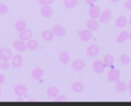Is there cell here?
Returning a JSON list of instances; mask_svg holds the SVG:
<instances>
[{
  "label": "cell",
  "mask_w": 131,
  "mask_h": 106,
  "mask_svg": "<svg viewBox=\"0 0 131 106\" xmlns=\"http://www.w3.org/2000/svg\"><path fill=\"white\" fill-rule=\"evenodd\" d=\"M13 59V52L8 48H0V61L9 62Z\"/></svg>",
  "instance_id": "1"
},
{
  "label": "cell",
  "mask_w": 131,
  "mask_h": 106,
  "mask_svg": "<svg viewBox=\"0 0 131 106\" xmlns=\"http://www.w3.org/2000/svg\"><path fill=\"white\" fill-rule=\"evenodd\" d=\"M100 51V47L96 44H92L87 47L86 50V54L90 58H94L99 55Z\"/></svg>",
  "instance_id": "2"
},
{
  "label": "cell",
  "mask_w": 131,
  "mask_h": 106,
  "mask_svg": "<svg viewBox=\"0 0 131 106\" xmlns=\"http://www.w3.org/2000/svg\"><path fill=\"white\" fill-rule=\"evenodd\" d=\"M121 72L119 70L116 69H112L107 72V78L111 82H116L120 79Z\"/></svg>",
  "instance_id": "3"
},
{
  "label": "cell",
  "mask_w": 131,
  "mask_h": 106,
  "mask_svg": "<svg viewBox=\"0 0 131 106\" xmlns=\"http://www.w3.org/2000/svg\"><path fill=\"white\" fill-rule=\"evenodd\" d=\"M111 18H112V11L110 9H106L101 12L99 20L100 22L103 24H108L110 22Z\"/></svg>",
  "instance_id": "4"
},
{
  "label": "cell",
  "mask_w": 131,
  "mask_h": 106,
  "mask_svg": "<svg viewBox=\"0 0 131 106\" xmlns=\"http://www.w3.org/2000/svg\"><path fill=\"white\" fill-rule=\"evenodd\" d=\"M101 12H102V11H101L100 8L96 5L90 6V9H89V16H90V19H99Z\"/></svg>",
  "instance_id": "5"
},
{
  "label": "cell",
  "mask_w": 131,
  "mask_h": 106,
  "mask_svg": "<svg viewBox=\"0 0 131 106\" xmlns=\"http://www.w3.org/2000/svg\"><path fill=\"white\" fill-rule=\"evenodd\" d=\"M93 70L96 74H102L106 68L104 62L101 60H95L93 63Z\"/></svg>",
  "instance_id": "6"
},
{
  "label": "cell",
  "mask_w": 131,
  "mask_h": 106,
  "mask_svg": "<svg viewBox=\"0 0 131 106\" xmlns=\"http://www.w3.org/2000/svg\"><path fill=\"white\" fill-rule=\"evenodd\" d=\"M52 31L53 32L55 35H56L57 37H59V38H62L67 35V29L60 25H53L52 28Z\"/></svg>",
  "instance_id": "7"
},
{
  "label": "cell",
  "mask_w": 131,
  "mask_h": 106,
  "mask_svg": "<svg viewBox=\"0 0 131 106\" xmlns=\"http://www.w3.org/2000/svg\"><path fill=\"white\" fill-rule=\"evenodd\" d=\"M92 38H93V32L89 30L88 29H83L80 33V38L83 42H90L92 39Z\"/></svg>",
  "instance_id": "8"
},
{
  "label": "cell",
  "mask_w": 131,
  "mask_h": 106,
  "mask_svg": "<svg viewBox=\"0 0 131 106\" xmlns=\"http://www.w3.org/2000/svg\"><path fill=\"white\" fill-rule=\"evenodd\" d=\"M27 91H28V87L26 85H23V84L17 85L14 88V92L19 97H23L26 95Z\"/></svg>",
  "instance_id": "9"
},
{
  "label": "cell",
  "mask_w": 131,
  "mask_h": 106,
  "mask_svg": "<svg viewBox=\"0 0 131 106\" xmlns=\"http://www.w3.org/2000/svg\"><path fill=\"white\" fill-rule=\"evenodd\" d=\"M86 66V62L80 59H75L73 62H72V69L76 71V72H80L82 71Z\"/></svg>",
  "instance_id": "10"
},
{
  "label": "cell",
  "mask_w": 131,
  "mask_h": 106,
  "mask_svg": "<svg viewBox=\"0 0 131 106\" xmlns=\"http://www.w3.org/2000/svg\"><path fill=\"white\" fill-rule=\"evenodd\" d=\"M86 25V29H88L89 30L92 32H96L100 28V22L96 21V19H90V20L87 21Z\"/></svg>",
  "instance_id": "11"
},
{
  "label": "cell",
  "mask_w": 131,
  "mask_h": 106,
  "mask_svg": "<svg viewBox=\"0 0 131 106\" xmlns=\"http://www.w3.org/2000/svg\"><path fill=\"white\" fill-rule=\"evenodd\" d=\"M53 14V9L50 6H42L41 9V15L44 18H50Z\"/></svg>",
  "instance_id": "12"
},
{
  "label": "cell",
  "mask_w": 131,
  "mask_h": 106,
  "mask_svg": "<svg viewBox=\"0 0 131 106\" xmlns=\"http://www.w3.org/2000/svg\"><path fill=\"white\" fill-rule=\"evenodd\" d=\"M31 75H32V78L34 80L39 81L44 75V70L41 68H36V69H32Z\"/></svg>",
  "instance_id": "13"
},
{
  "label": "cell",
  "mask_w": 131,
  "mask_h": 106,
  "mask_svg": "<svg viewBox=\"0 0 131 106\" xmlns=\"http://www.w3.org/2000/svg\"><path fill=\"white\" fill-rule=\"evenodd\" d=\"M12 65L15 69L20 68L23 65V57L20 54H16L12 59Z\"/></svg>",
  "instance_id": "14"
},
{
  "label": "cell",
  "mask_w": 131,
  "mask_h": 106,
  "mask_svg": "<svg viewBox=\"0 0 131 106\" xmlns=\"http://www.w3.org/2000/svg\"><path fill=\"white\" fill-rule=\"evenodd\" d=\"M128 24V20L126 18V16H119L115 22V25L117 28L119 29H123L124 27H126V25Z\"/></svg>",
  "instance_id": "15"
},
{
  "label": "cell",
  "mask_w": 131,
  "mask_h": 106,
  "mask_svg": "<svg viewBox=\"0 0 131 106\" xmlns=\"http://www.w3.org/2000/svg\"><path fill=\"white\" fill-rule=\"evenodd\" d=\"M42 38L44 41L46 42H51L54 39L55 35L53 33V32L52 30H49V29H46L42 32Z\"/></svg>",
  "instance_id": "16"
},
{
  "label": "cell",
  "mask_w": 131,
  "mask_h": 106,
  "mask_svg": "<svg viewBox=\"0 0 131 106\" xmlns=\"http://www.w3.org/2000/svg\"><path fill=\"white\" fill-rule=\"evenodd\" d=\"M59 62L62 65H67L70 62V54H69L67 51H62L60 54H59Z\"/></svg>",
  "instance_id": "17"
},
{
  "label": "cell",
  "mask_w": 131,
  "mask_h": 106,
  "mask_svg": "<svg viewBox=\"0 0 131 106\" xmlns=\"http://www.w3.org/2000/svg\"><path fill=\"white\" fill-rule=\"evenodd\" d=\"M32 36V31L31 29H26L25 31L20 32L19 38V40H22L24 42V41H28L31 39Z\"/></svg>",
  "instance_id": "18"
},
{
  "label": "cell",
  "mask_w": 131,
  "mask_h": 106,
  "mask_svg": "<svg viewBox=\"0 0 131 106\" xmlns=\"http://www.w3.org/2000/svg\"><path fill=\"white\" fill-rule=\"evenodd\" d=\"M116 90L119 93H123L128 90V84L119 80L116 82Z\"/></svg>",
  "instance_id": "19"
},
{
  "label": "cell",
  "mask_w": 131,
  "mask_h": 106,
  "mask_svg": "<svg viewBox=\"0 0 131 106\" xmlns=\"http://www.w3.org/2000/svg\"><path fill=\"white\" fill-rule=\"evenodd\" d=\"M13 47L19 51H25L27 49V45L22 40L15 41L13 42Z\"/></svg>",
  "instance_id": "20"
},
{
  "label": "cell",
  "mask_w": 131,
  "mask_h": 106,
  "mask_svg": "<svg viewBox=\"0 0 131 106\" xmlns=\"http://www.w3.org/2000/svg\"><path fill=\"white\" fill-rule=\"evenodd\" d=\"M103 62H104L106 67H111L113 65L114 62H115V58L113 56L110 55V54H107L103 57Z\"/></svg>",
  "instance_id": "21"
},
{
  "label": "cell",
  "mask_w": 131,
  "mask_h": 106,
  "mask_svg": "<svg viewBox=\"0 0 131 106\" xmlns=\"http://www.w3.org/2000/svg\"><path fill=\"white\" fill-rule=\"evenodd\" d=\"M46 94L51 98H56L59 95V90L56 86H51L46 89Z\"/></svg>",
  "instance_id": "22"
},
{
  "label": "cell",
  "mask_w": 131,
  "mask_h": 106,
  "mask_svg": "<svg viewBox=\"0 0 131 106\" xmlns=\"http://www.w3.org/2000/svg\"><path fill=\"white\" fill-rule=\"evenodd\" d=\"M72 90L76 93H81L84 90V85L81 82H75L72 85Z\"/></svg>",
  "instance_id": "23"
},
{
  "label": "cell",
  "mask_w": 131,
  "mask_h": 106,
  "mask_svg": "<svg viewBox=\"0 0 131 106\" xmlns=\"http://www.w3.org/2000/svg\"><path fill=\"white\" fill-rule=\"evenodd\" d=\"M63 4L67 9H73L77 6L78 0H63Z\"/></svg>",
  "instance_id": "24"
},
{
  "label": "cell",
  "mask_w": 131,
  "mask_h": 106,
  "mask_svg": "<svg viewBox=\"0 0 131 106\" xmlns=\"http://www.w3.org/2000/svg\"><path fill=\"white\" fill-rule=\"evenodd\" d=\"M129 39V32L127 31L121 32L116 38V42L118 43H123Z\"/></svg>",
  "instance_id": "25"
},
{
  "label": "cell",
  "mask_w": 131,
  "mask_h": 106,
  "mask_svg": "<svg viewBox=\"0 0 131 106\" xmlns=\"http://www.w3.org/2000/svg\"><path fill=\"white\" fill-rule=\"evenodd\" d=\"M15 29L19 32H22L23 31H25L26 29V23L25 21L23 20H19L16 22L15 24Z\"/></svg>",
  "instance_id": "26"
},
{
  "label": "cell",
  "mask_w": 131,
  "mask_h": 106,
  "mask_svg": "<svg viewBox=\"0 0 131 106\" xmlns=\"http://www.w3.org/2000/svg\"><path fill=\"white\" fill-rule=\"evenodd\" d=\"M26 45H27V48L29 50H30L31 51H36L39 47L38 42L36 39H29V40H28Z\"/></svg>",
  "instance_id": "27"
},
{
  "label": "cell",
  "mask_w": 131,
  "mask_h": 106,
  "mask_svg": "<svg viewBox=\"0 0 131 106\" xmlns=\"http://www.w3.org/2000/svg\"><path fill=\"white\" fill-rule=\"evenodd\" d=\"M119 62L123 65H128L130 63V57L129 56V55L123 53L119 57Z\"/></svg>",
  "instance_id": "28"
},
{
  "label": "cell",
  "mask_w": 131,
  "mask_h": 106,
  "mask_svg": "<svg viewBox=\"0 0 131 106\" xmlns=\"http://www.w3.org/2000/svg\"><path fill=\"white\" fill-rule=\"evenodd\" d=\"M9 12L8 6L4 3H0V15H5Z\"/></svg>",
  "instance_id": "29"
},
{
  "label": "cell",
  "mask_w": 131,
  "mask_h": 106,
  "mask_svg": "<svg viewBox=\"0 0 131 106\" xmlns=\"http://www.w3.org/2000/svg\"><path fill=\"white\" fill-rule=\"evenodd\" d=\"M54 3V0H39V3L41 6H50Z\"/></svg>",
  "instance_id": "30"
},
{
  "label": "cell",
  "mask_w": 131,
  "mask_h": 106,
  "mask_svg": "<svg viewBox=\"0 0 131 106\" xmlns=\"http://www.w3.org/2000/svg\"><path fill=\"white\" fill-rule=\"evenodd\" d=\"M68 100L66 95H59L56 98H55V101H67Z\"/></svg>",
  "instance_id": "31"
},
{
  "label": "cell",
  "mask_w": 131,
  "mask_h": 106,
  "mask_svg": "<svg viewBox=\"0 0 131 106\" xmlns=\"http://www.w3.org/2000/svg\"><path fill=\"white\" fill-rule=\"evenodd\" d=\"M9 66H10V65L8 64L6 62H0V69H8L9 68Z\"/></svg>",
  "instance_id": "32"
},
{
  "label": "cell",
  "mask_w": 131,
  "mask_h": 106,
  "mask_svg": "<svg viewBox=\"0 0 131 106\" xmlns=\"http://www.w3.org/2000/svg\"><path fill=\"white\" fill-rule=\"evenodd\" d=\"M124 8L126 10H129L131 12V0H128L124 3Z\"/></svg>",
  "instance_id": "33"
},
{
  "label": "cell",
  "mask_w": 131,
  "mask_h": 106,
  "mask_svg": "<svg viewBox=\"0 0 131 106\" xmlns=\"http://www.w3.org/2000/svg\"><path fill=\"white\" fill-rule=\"evenodd\" d=\"M97 1H98V0H86V3L88 5H90V6H93V5H94Z\"/></svg>",
  "instance_id": "34"
},
{
  "label": "cell",
  "mask_w": 131,
  "mask_h": 106,
  "mask_svg": "<svg viewBox=\"0 0 131 106\" xmlns=\"http://www.w3.org/2000/svg\"><path fill=\"white\" fill-rule=\"evenodd\" d=\"M5 80H6V78H5L4 75L0 74V85H1L2 84H3V83H4Z\"/></svg>",
  "instance_id": "35"
},
{
  "label": "cell",
  "mask_w": 131,
  "mask_h": 106,
  "mask_svg": "<svg viewBox=\"0 0 131 106\" xmlns=\"http://www.w3.org/2000/svg\"><path fill=\"white\" fill-rule=\"evenodd\" d=\"M128 90L129 91V92H131V81H129L128 83Z\"/></svg>",
  "instance_id": "36"
},
{
  "label": "cell",
  "mask_w": 131,
  "mask_h": 106,
  "mask_svg": "<svg viewBox=\"0 0 131 106\" xmlns=\"http://www.w3.org/2000/svg\"><path fill=\"white\" fill-rule=\"evenodd\" d=\"M110 1L111 3H116L119 2L120 0H110Z\"/></svg>",
  "instance_id": "37"
},
{
  "label": "cell",
  "mask_w": 131,
  "mask_h": 106,
  "mask_svg": "<svg viewBox=\"0 0 131 106\" xmlns=\"http://www.w3.org/2000/svg\"><path fill=\"white\" fill-rule=\"evenodd\" d=\"M128 24H129V26L131 27V18L128 20Z\"/></svg>",
  "instance_id": "38"
},
{
  "label": "cell",
  "mask_w": 131,
  "mask_h": 106,
  "mask_svg": "<svg viewBox=\"0 0 131 106\" xmlns=\"http://www.w3.org/2000/svg\"><path fill=\"white\" fill-rule=\"evenodd\" d=\"M129 41L131 42V32L129 33Z\"/></svg>",
  "instance_id": "39"
},
{
  "label": "cell",
  "mask_w": 131,
  "mask_h": 106,
  "mask_svg": "<svg viewBox=\"0 0 131 106\" xmlns=\"http://www.w3.org/2000/svg\"><path fill=\"white\" fill-rule=\"evenodd\" d=\"M1 95H2V91H1V90H0V96H1Z\"/></svg>",
  "instance_id": "40"
}]
</instances>
